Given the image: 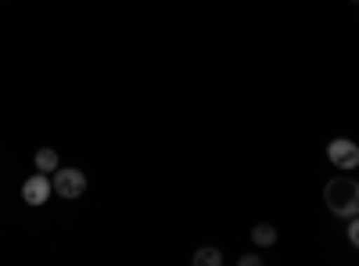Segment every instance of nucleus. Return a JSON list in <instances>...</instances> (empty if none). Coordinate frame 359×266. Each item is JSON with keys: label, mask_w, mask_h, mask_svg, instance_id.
<instances>
[{"label": "nucleus", "mask_w": 359, "mask_h": 266, "mask_svg": "<svg viewBox=\"0 0 359 266\" xmlns=\"http://www.w3.org/2000/svg\"><path fill=\"white\" fill-rule=\"evenodd\" d=\"M348 241H352V248H359V216L348 220Z\"/></svg>", "instance_id": "8"}, {"label": "nucleus", "mask_w": 359, "mask_h": 266, "mask_svg": "<svg viewBox=\"0 0 359 266\" xmlns=\"http://www.w3.org/2000/svg\"><path fill=\"white\" fill-rule=\"evenodd\" d=\"M33 162H36V169H40V173H47V176H50V173L57 169V152H54V147H40V152L33 155Z\"/></svg>", "instance_id": "6"}, {"label": "nucleus", "mask_w": 359, "mask_h": 266, "mask_svg": "<svg viewBox=\"0 0 359 266\" xmlns=\"http://www.w3.org/2000/svg\"><path fill=\"white\" fill-rule=\"evenodd\" d=\"M327 159H331L338 169H355V166H359V144L338 137V140L327 144Z\"/></svg>", "instance_id": "3"}, {"label": "nucleus", "mask_w": 359, "mask_h": 266, "mask_svg": "<svg viewBox=\"0 0 359 266\" xmlns=\"http://www.w3.org/2000/svg\"><path fill=\"white\" fill-rule=\"evenodd\" d=\"M252 245L259 248H269V245H277V227H269V223H259L252 230Z\"/></svg>", "instance_id": "5"}, {"label": "nucleus", "mask_w": 359, "mask_h": 266, "mask_svg": "<svg viewBox=\"0 0 359 266\" xmlns=\"http://www.w3.org/2000/svg\"><path fill=\"white\" fill-rule=\"evenodd\" d=\"M50 184L54 191L62 194V198H79L86 191V173L83 169H65V166H57L54 176H50Z\"/></svg>", "instance_id": "2"}, {"label": "nucleus", "mask_w": 359, "mask_h": 266, "mask_svg": "<svg viewBox=\"0 0 359 266\" xmlns=\"http://www.w3.org/2000/svg\"><path fill=\"white\" fill-rule=\"evenodd\" d=\"M355 4H359V0H355Z\"/></svg>", "instance_id": "10"}, {"label": "nucleus", "mask_w": 359, "mask_h": 266, "mask_svg": "<svg viewBox=\"0 0 359 266\" xmlns=\"http://www.w3.org/2000/svg\"><path fill=\"white\" fill-rule=\"evenodd\" d=\"M259 262H262V259H259L255 252H248V255H241V266H259Z\"/></svg>", "instance_id": "9"}, {"label": "nucleus", "mask_w": 359, "mask_h": 266, "mask_svg": "<svg viewBox=\"0 0 359 266\" xmlns=\"http://www.w3.org/2000/svg\"><path fill=\"white\" fill-rule=\"evenodd\" d=\"M219 262H223L219 248H198L194 252V266H219Z\"/></svg>", "instance_id": "7"}, {"label": "nucleus", "mask_w": 359, "mask_h": 266, "mask_svg": "<svg viewBox=\"0 0 359 266\" xmlns=\"http://www.w3.org/2000/svg\"><path fill=\"white\" fill-rule=\"evenodd\" d=\"M50 191H54L50 176L40 173V169H36V176H29V180L22 184V198H25V205H43V201L50 198Z\"/></svg>", "instance_id": "4"}, {"label": "nucleus", "mask_w": 359, "mask_h": 266, "mask_svg": "<svg viewBox=\"0 0 359 266\" xmlns=\"http://www.w3.org/2000/svg\"><path fill=\"white\" fill-rule=\"evenodd\" d=\"M323 205H327L334 216H341V220L359 216V184L348 180V176H334V180H327V187H323Z\"/></svg>", "instance_id": "1"}]
</instances>
